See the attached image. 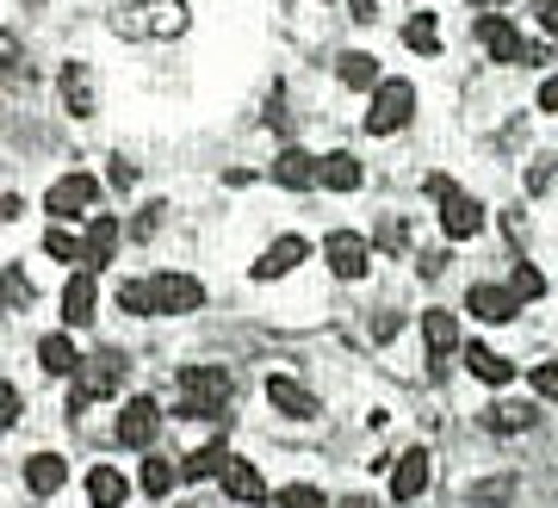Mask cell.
Here are the masks:
<instances>
[{
  "mask_svg": "<svg viewBox=\"0 0 558 508\" xmlns=\"http://www.w3.org/2000/svg\"><path fill=\"white\" fill-rule=\"evenodd\" d=\"M180 415H223V403H230V372L218 366H186L180 372Z\"/></svg>",
  "mask_w": 558,
  "mask_h": 508,
  "instance_id": "1",
  "label": "cell"
},
{
  "mask_svg": "<svg viewBox=\"0 0 558 508\" xmlns=\"http://www.w3.org/2000/svg\"><path fill=\"white\" fill-rule=\"evenodd\" d=\"M410 112H416V87H410V81H379V87H373L366 131H373V137H391V131L410 124Z\"/></svg>",
  "mask_w": 558,
  "mask_h": 508,
  "instance_id": "2",
  "label": "cell"
},
{
  "mask_svg": "<svg viewBox=\"0 0 558 508\" xmlns=\"http://www.w3.org/2000/svg\"><path fill=\"white\" fill-rule=\"evenodd\" d=\"M124 385V353H112V348H100V353H87V366H81V385H75V397H69V410H87L94 397H106V391H119Z\"/></svg>",
  "mask_w": 558,
  "mask_h": 508,
  "instance_id": "3",
  "label": "cell"
},
{
  "mask_svg": "<svg viewBox=\"0 0 558 508\" xmlns=\"http://www.w3.org/2000/svg\"><path fill=\"white\" fill-rule=\"evenodd\" d=\"M100 205V180L94 174H62L50 193H44V211H50V223H62V217H87Z\"/></svg>",
  "mask_w": 558,
  "mask_h": 508,
  "instance_id": "4",
  "label": "cell"
},
{
  "mask_svg": "<svg viewBox=\"0 0 558 508\" xmlns=\"http://www.w3.org/2000/svg\"><path fill=\"white\" fill-rule=\"evenodd\" d=\"M323 261H329V274L336 279H366V267H373V242L354 230H336L329 242H323Z\"/></svg>",
  "mask_w": 558,
  "mask_h": 508,
  "instance_id": "5",
  "label": "cell"
},
{
  "mask_svg": "<svg viewBox=\"0 0 558 508\" xmlns=\"http://www.w3.org/2000/svg\"><path fill=\"white\" fill-rule=\"evenodd\" d=\"M149 292H156V311L161 316H186V311H199V304H205V286L193 274H156V279H149Z\"/></svg>",
  "mask_w": 558,
  "mask_h": 508,
  "instance_id": "6",
  "label": "cell"
},
{
  "mask_svg": "<svg viewBox=\"0 0 558 508\" xmlns=\"http://www.w3.org/2000/svg\"><path fill=\"white\" fill-rule=\"evenodd\" d=\"M156 434H161L156 397H131V403L119 410V440L124 447H156Z\"/></svg>",
  "mask_w": 558,
  "mask_h": 508,
  "instance_id": "7",
  "label": "cell"
},
{
  "mask_svg": "<svg viewBox=\"0 0 558 508\" xmlns=\"http://www.w3.org/2000/svg\"><path fill=\"white\" fill-rule=\"evenodd\" d=\"M440 230L453 235V242H465V235L484 230V205L472 193H440Z\"/></svg>",
  "mask_w": 558,
  "mask_h": 508,
  "instance_id": "8",
  "label": "cell"
},
{
  "mask_svg": "<svg viewBox=\"0 0 558 508\" xmlns=\"http://www.w3.org/2000/svg\"><path fill=\"white\" fill-rule=\"evenodd\" d=\"M478 38H484V50H490L497 62H527L534 57V44H521V32L509 20H497V13H484L478 20Z\"/></svg>",
  "mask_w": 558,
  "mask_h": 508,
  "instance_id": "9",
  "label": "cell"
},
{
  "mask_svg": "<svg viewBox=\"0 0 558 508\" xmlns=\"http://www.w3.org/2000/svg\"><path fill=\"white\" fill-rule=\"evenodd\" d=\"M515 286H472V292H465V311L472 316H484V323H509V316H515Z\"/></svg>",
  "mask_w": 558,
  "mask_h": 508,
  "instance_id": "10",
  "label": "cell"
},
{
  "mask_svg": "<svg viewBox=\"0 0 558 508\" xmlns=\"http://www.w3.org/2000/svg\"><path fill=\"white\" fill-rule=\"evenodd\" d=\"M94 304H100V292H94V274L81 267L69 286H62V323L69 329H81V323H94Z\"/></svg>",
  "mask_w": 558,
  "mask_h": 508,
  "instance_id": "11",
  "label": "cell"
},
{
  "mask_svg": "<svg viewBox=\"0 0 558 508\" xmlns=\"http://www.w3.org/2000/svg\"><path fill=\"white\" fill-rule=\"evenodd\" d=\"M299 261H311V242H304V235H279L274 249H267V254L255 261V279H279V274H292Z\"/></svg>",
  "mask_w": 558,
  "mask_h": 508,
  "instance_id": "12",
  "label": "cell"
},
{
  "mask_svg": "<svg viewBox=\"0 0 558 508\" xmlns=\"http://www.w3.org/2000/svg\"><path fill=\"white\" fill-rule=\"evenodd\" d=\"M57 87H62V106L75 118L94 112V75H87V62H62L57 69Z\"/></svg>",
  "mask_w": 558,
  "mask_h": 508,
  "instance_id": "13",
  "label": "cell"
},
{
  "mask_svg": "<svg viewBox=\"0 0 558 508\" xmlns=\"http://www.w3.org/2000/svg\"><path fill=\"white\" fill-rule=\"evenodd\" d=\"M422 489H428V452L410 447L398 465H391V496H398V503H410V496H422Z\"/></svg>",
  "mask_w": 558,
  "mask_h": 508,
  "instance_id": "14",
  "label": "cell"
},
{
  "mask_svg": "<svg viewBox=\"0 0 558 508\" xmlns=\"http://www.w3.org/2000/svg\"><path fill=\"white\" fill-rule=\"evenodd\" d=\"M422 335H428V353H435V372L453 360V348H459V323H453V311H428L422 316Z\"/></svg>",
  "mask_w": 558,
  "mask_h": 508,
  "instance_id": "15",
  "label": "cell"
},
{
  "mask_svg": "<svg viewBox=\"0 0 558 508\" xmlns=\"http://www.w3.org/2000/svg\"><path fill=\"white\" fill-rule=\"evenodd\" d=\"M267 403H274L279 415H317V397L304 391L299 378H286V372H279V378H267Z\"/></svg>",
  "mask_w": 558,
  "mask_h": 508,
  "instance_id": "16",
  "label": "cell"
},
{
  "mask_svg": "<svg viewBox=\"0 0 558 508\" xmlns=\"http://www.w3.org/2000/svg\"><path fill=\"white\" fill-rule=\"evenodd\" d=\"M25 484L38 489V496H57V489L69 484V465H62L57 452H32V459H25Z\"/></svg>",
  "mask_w": 558,
  "mask_h": 508,
  "instance_id": "17",
  "label": "cell"
},
{
  "mask_svg": "<svg viewBox=\"0 0 558 508\" xmlns=\"http://www.w3.org/2000/svg\"><path fill=\"white\" fill-rule=\"evenodd\" d=\"M274 180H279V186H311V180H323V161L304 156V149H279Z\"/></svg>",
  "mask_w": 558,
  "mask_h": 508,
  "instance_id": "18",
  "label": "cell"
},
{
  "mask_svg": "<svg viewBox=\"0 0 558 508\" xmlns=\"http://www.w3.org/2000/svg\"><path fill=\"white\" fill-rule=\"evenodd\" d=\"M81 242H87V274H94V267H106V261H112V249H119V223H112L106 211H94V223H87V235H81Z\"/></svg>",
  "mask_w": 558,
  "mask_h": 508,
  "instance_id": "19",
  "label": "cell"
},
{
  "mask_svg": "<svg viewBox=\"0 0 558 508\" xmlns=\"http://www.w3.org/2000/svg\"><path fill=\"white\" fill-rule=\"evenodd\" d=\"M124 496H131V484H124L112 465L87 471V503H94V508H124Z\"/></svg>",
  "mask_w": 558,
  "mask_h": 508,
  "instance_id": "20",
  "label": "cell"
},
{
  "mask_svg": "<svg viewBox=\"0 0 558 508\" xmlns=\"http://www.w3.org/2000/svg\"><path fill=\"white\" fill-rule=\"evenodd\" d=\"M223 496H230V503H260L267 484H260V471L248 465V459H230V471H223Z\"/></svg>",
  "mask_w": 558,
  "mask_h": 508,
  "instance_id": "21",
  "label": "cell"
},
{
  "mask_svg": "<svg viewBox=\"0 0 558 508\" xmlns=\"http://www.w3.org/2000/svg\"><path fill=\"white\" fill-rule=\"evenodd\" d=\"M137 13H143V32H161V38H180L186 32V7L180 0H149Z\"/></svg>",
  "mask_w": 558,
  "mask_h": 508,
  "instance_id": "22",
  "label": "cell"
},
{
  "mask_svg": "<svg viewBox=\"0 0 558 508\" xmlns=\"http://www.w3.org/2000/svg\"><path fill=\"white\" fill-rule=\"evenodd\" d=\"M465 366H472V378H484V385H509V378H515V366H509L497 348H465Z\"/></svg>",
  "mask_w": 558,
  "mask_h": 508,
  "instance_id": "23",
  "label": "cell"
},
{
  "mask_svg": "<svg viewBox=\"0 0 558 508\" xmlns=\"http://www.w3.org/2000/svg\"><path fill=\"white\" fill-rule=\"evenodd\" d=\"M38 366L50 372V378H57V372H75L81 366L75 341H69V335H44V341H38Z\"/></svg>",
  "mask_w": 558,
  "mask_h": 508,
  "instance_id": "24",
  "label": "cell"
},
{
  "mask_svg": "<svg viewBox=\"0 0 558 508\" xmlns=\"http://www.w3.org/2000/svg\"><path fill=\"white\" fill-rule=\"evenodd\" d=\"M323 186H329V193H354V186H360V161L348 156V149L323 156Z\"/></svg>",
  "mask_w": 558,
  "mask_h": 508,
  "instance_id": "25",
  "label": "cell"
},
{
  "mask_svg": "<svg viewBox=\"0 0 558 508\" xmlns=\"http://www.w3.org/2000/svg\"><path fill=\"white\" fill-rule=\"evenodd\" d=\"M230 471V447H199V452H186V465H180V477H223Z\"/></svg>",
  "mask_w": 558,
  "mask_h": 508,
  "instance_id": "26",
  "label": "cell"
},
{
  "mask_svg": "<svg viewBox=\"0 0 558 508\" xmlns=\"http://www.w3.org/2000/svg\"><path fill=\"white\" fill-rule=\"evenodd\" d=\"M403 44H410L416 57H435V50H440V25H435V13H410V25H403Z\"/></svg>",
  "mask_w": 558,
  "mask_h": 508,
  "instance_id": "27",
  "label": "cell"
},
{
  "mask_svg": "<svg viewBox=\"0 0 558 508\" xmlns=\"http://www.w3.org/2000/svg\"><path fill=\"white\" fill-rule=\"evenodd\" d=\"M336 75L348 81V87H379V62L366 57V50H348V57L336 62Z\"/></svg>",
  "mask_w": 558,
  "mask_h": 508,
  "instance_id": "28",
  "label": "cell"
},
{
  "mask_svg": "<svg viewBox=\"0 0 558 508\" xmlns=\"http://www.w3.org/2000/svg\"><path fill=\"white\" fill-rule=\"evenodd\" d=\"M44 254H50V261H75V267H87V242H75L62 223H50V235H44Z\"/></svg>",
  "mask_w": 558,
  "mask_h": 508,
  "instance_id": "29",
  "label": "cell"
},
{
  "mask_svg": "<svg viewBox=\"0 0 558 508\" xmlns=\"http://www.w3.org/2000/svg\"><path fill=\"white\" fill-rule=\"evenodd\" d=\"M174 477H180V465H168V459H156V452L143 459V489H149V496H168Z\"/></svg>",
  "mask_w": 558,
  "mask_h": 508,
  "instance_id": "30",
  "label": "cell"
},
{
  "mask_svg": "<svg viewBox=\"0 0 558 508\" xmlns=\"http://www.w3.org/2000/svg\"><path fill=\"white\" fill-rule=\"evenodd\" d=\"M119 311H131V316H149V311H156L149 279H131V286H119Z\"/></svg>",
  "mask_w": 558,
  "mask_h": 508,
  "instance_id": "31",
  "label": "cell"
},
{
  "mask_svg": "<svg viewBox=\"0 0 558 508\" xmlns=\"http://www.w3.org/2000/svg\"><path fill=\"white\" fill-rule=\"evenodd\" d=\"M279 508H329V503H323V489H311V484H286L279 489Z\"/></svg>",
  "mask_w": 558,
  "mask_h": 508,
  "instance_id": "32",
  "label": "cell"
},
{
  "mask_svg": "<svg viewBox=\"0 0 558 508\" xmlns=\"http://www.w3.org/2000/svg\"><path fill=\"white\" fill-rule=\"evenodd\" d=\"M509 286H515V298H539V292H546V279H539V267H527V261L515 267V279H509Z\"/></svg>",
  "mask_w": 558,
  "mask_h": 508,
  "instance_id": "33",
  "label": "cell"
},
{
  "mask_svg": "<svg viewBox=\"0 0 558 508\" xmlns=\"http://www.w3.org/2000/svg\"><path fill=\"white\" fill-rule=\"evenodd\" d=\"M534 391L558 403V360H539V366H534Z\"/></svg>",
  "mask_w": 558,
  "mask_h": 508,
  "instance_id": "34",
  "label": "cell"
},
{
  "mask_svg": "<svg viewBox=\"0 0 558 508\" xmlns=\"http://www.w3.org/2000/svg\"><path fill=\"white\" fill-rule=\"evenodd\" d=\"M527 422H534V410H527V403H509V410L490 415V428H527Z\"/></svg>",
  "mask_w": 558,
  "mask_h": 508,
  "instance_id": "35",
  "label": "cell"
},
{
  "mask_svg": "<svg viewBox=\"0 0 558 508\" xmlns=\"http://www.w3.org/2000/svg\"><path fill=\"white\" fill-rule=\"evenodd\" d=\"M379 242H385V249H403V242H410V223H403V217H385V223H379Z\"/></svg>",
  "mask_w": 558,
  "mask_h": 508,
  "instance_id": "36",
  "label": "cell"
},
{
  "mask_svg": "<svg viewBox=\"0 0 558 508\" xmlns=\"http://www.w3.org/2000/svg\"><path fill=\"white\" fill-rule=\"evenodd\" d=\"M13 422H20V391L0 385V428H13Z\"/></svg>",
  "mask_w": 558,
  "mask_h": 508,
  "instance_id": "37",
  "label": "cell"
},
{
  "mask_svg": "<svg viewBox=\"0 0 558 508\" xmlns=\"http://www.w3.org/2000/svg\"><path fill=\"white\" fill-rule=\"evenodd\" d=\"M391 335H398V316L379 311V316H373V341H391Z\"/></svg>",
  "mask_w": 558,
  "mask_h": 508,
  "instance_id": "38",
  "label": "cell"
},
{
  "mask_svg": "<svg viewBox=\"0 0 558 508\" xmlns=\"http://www.w3.org/2000/svg\"><path fill=\"white\" fill-rule=\"evenodd\" d=\"M348 13H354V20H379V7H373V0H348Z\"/></svg>",
  "mask_w": 558,
  "mask_h": 508,
  "instance_id": "39",
  "label": "cell"
},
{
  "mask_svg": "<svg viewBox=\"0 0 558 508\" xmlns=\"http://www.w3.org/2000/svg\"><path fill=\"white\" fill-rule=\"evenodd\" d=\"M539 106H546V112H558V75L546 81V87H539Z\"/></svg>",
  "mask_w": 558,
  "mask_h": 508,
  "instance_id": "40",
  "label": "cell"
},
{
  "mask_svg": "<svg viewBox=\"0 0 558 508\" xmlns=\"http://www.w3.org/2000/svg\"><path fill=\"white\" fill-rule=\"evenodd\" d=\"M539 25H546V32L558 38V7H546V13H539Z\"/></svg>",
  "mask_w": 558,
  "mask_h": 508,
  "instance_id": "41",
  "label": "cell"
},
{
  "mask_svg": "<svg viewBox=\"0 0 558 508\" xmlns=\"http://www.w3.org/2000/svg\"><path fill=\"white\" fill-rule=\"evenodd\" d=\"M341 508H373V503H366V496H354V503H341Z\"/></svg>",
  "mask_w": 558,
  "mask_h": 508,
  "instance_id": "42",
  "label": "cell"
},
{
  "mask_svg": "<svg viewBox=\"0 0 558 508\" xmlns=\"http://www.w3.org/2000/svg\"><path fill=\"white\" fill-rule=\"evenodd\" d=\"M478 7H502V0H478Z\"/></svg>",
  "mask_w": 558,
  "mask_h": 508,
  "instance_id": "43",
  "label": "cell"
}]
</instances>
